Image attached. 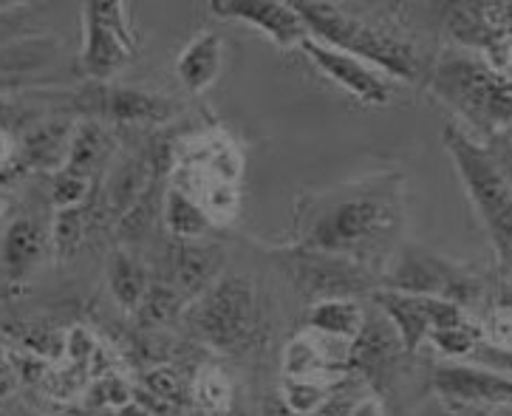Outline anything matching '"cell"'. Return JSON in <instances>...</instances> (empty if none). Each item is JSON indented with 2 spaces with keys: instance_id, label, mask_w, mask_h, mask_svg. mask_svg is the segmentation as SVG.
<instances>
[{
  "instance_id": "1",
  "label": "cell",
  "mask_w": 512,
  "mask_h": 416,
  "mask_svg": "<svg viewBox=\"0 0 512 416\" xmlns=\"http://www.w3.org/2000/svg\"><path fill=\"white\" fill-rule=\"evenodd\" d=\"M405 213V176L399 170H382L323 190H300L292 247L348 258L374 272L397 255Z\"/></svg>"
},
{
  "instance_id": "2",
  "label": "cell",
  "mask_w": 512,
  "mask_h": 416,
  "mask_svg": "<svg viewBox=\"0 0 512 416\" xmlns=\"http://www.w3.org/2000/svg\"><path fill=\"white\" fill-rule=\"evenodd\" d=\"M292 6L298 9L306 32L317 43L363 60L382 71L388 80L408 85L428 80V60L411 37L397 32L394 26L371 23L326 0H295Z\"/></svg>"
},
{
  "instance_id": "3",
  "label": "cell",
  "mask_w": 512,
  "mask_h": 416,
  "mask_svg": "<svg viewBox=\"0 0 512 416\" xmlns=\"http://www.w3.org/2000/svg\"><path fill=\"white\" fill-rule=\"evenodd\" d=\"M428 88L476 142H493L512 125V83L476 51H442L428 68Z\"/></svg>"
},
{
  "instance_id": "4",
  "label": "cell",
  "mask_w": 512,
  "mask_h": 416,
  "mask_svg": "<svg viewBox=\"0 0 512 416\" xmlns=\"http://www.w3.org/2000/svg\"><path fill=\"white\" fill-rule=\"evenodd\" d=\"M450 162L459 173L467 201L490 238L498 269L512 275V184L496 165L490 150L464 131L459 122H447L442 131Z\"/></svg>"
},
{
  "instance_id": "5",
  "label": "cell",
  "mask_w": 512,
  "mask_h": 416,
  "mask_svg": "<svg viewBox=\"0 0 512 416\" xmlns=\"http://www.w3.org/2000/svg\"><path fill=\"white\" fill-rule=\"evenodd\" d=\"M182 323L199 343L224 354L247 349L258 332V298L247 275H221L184 309Z\"/></svg>"
},
{
  "instance_id": "6",
  "label": "cell",
  "mask_w": 512,
  "mask_h": 416,
  "mask_svg": "<svg viewBox=\"0 0 512 416\" xmlns=\"http://www.w3.org/2000/svg\"><path fill=\"white\" fill-rule=\"evenodd\" d=\"M382 289H394L419 298L450 300L456 306H470L481 295L479 278H473L467 269L447 261L436 252L422 247H399L391 269L382 275Z\"/></svg>"
},
{
  "instance_id": "7",
  "label": "cell",
  "mask_w": 512,
  "mask_h": 416,
  "mask_svg": "<svg viewBox=\"0 0 512 416\" xmlns=\"http://www.w3.org/2000/svg\"><path fill=\"white\" fill-rule=\"evenodd\" d=\"M128 3L88 0L83 3V49L80 68L91 83H105L128 66L136 54Z\"/></svg>"
},
{
  "instance_id": "8",
  "label": "cell",
  "mask_w": 512,
  "mask_h": 416,
  "mask_svg": "<svg viewBox=\"0 0 512 416\" xmlns=\"http://www.w3.org/2000/svg\"><path fill=\"white\" fill-rule=\"evenodd\" d=\"M272 255L278 258L289 281L295 283V289L312 306L320 300H354L357 295H371L377 289L374 272L348 261V258L298 250V247H283Z\"/></svg>"
},
{
  "instance_id": "9",
  "label": "cell",
  "mask_w": 512,
  "mask_h": 416,
  "mask_svg": "<svg viewBox=\"0 0 512 416\" xmlns=\"http://www.w3.org/2000/svg\"><path fill=\"white\" fill-rule=\"evenodd\" d=\"M368 298L374 303V309L394 326L405 354H416L430 332L464 323V309L450 300L419 298V295H405V292L382 289V286H377Z\"/></svg>"
},
{
  "instance_id": "10",
  "label": "cell",
  "mask_w": 512,
  "mask_h": 416,
  "mask_svg": "<svg viewBox=\"0 0 512 416\" xmlns=\"http://www.w3.org/2000/svg\"><path fill=\"white\" fill-rule=\"evenodd\" d=\"M430 385L453 414H490L493 408L512 402V377L481 366L442 363L430 371Z\"/></svg>"
},
{
  "instance_id": "11",
  "label": "cell",
  "mask_w": 512,
  "mask_h": 416,
  "mask_svg": "<svg viewBox=\"0 0 512 416\" xmlns=\"http://www.w3.org/2000/svg\"><path fill=\"white\" fill-rule=\"evenodd\" d=\"M80 108L88 111L94 122H111V125H131V128H153L165 125L176 114V105L167 97H156L136 88H119V85L97 83L85 91Z\"/></svg>"
},
{
  "instance_id": "12",
  "label": "cell",
  "mask_w": 512,
  "mask_h": 416,
  "mask_svg": "<svg viewBox=\"0 0 512 416\" xmlns=\"http://www.w3.org/2000/svg\"><path fill=\"white\" fill-rule=\"evenodd\" d=\"M300 51L309 57L314 63V68L331 80L334 85H340L343 91H348L351 97L363 105H374V108H382L388 105L391 97H394V83L377 71L374 66H368L363 60L351 57V54H343V51L329 49L317 40H306Z\"/></svg>"
},
{
  "instance_id": "13",
  "label": "cell",
  "mask_w": 512,
  "mask_h": 416,
  "mask_svg": "<svg viewBox=\"0 0 512 416\" xmlns=\"http://www.w3.org/2000/svg\"><path fill=\"white\" fill-rule=\"evenodd\" d=\"M210 12L218 20H238L249 29L261 32L283 51L300 49L309 40L298 9L283 0H213Z\"/></svg>"
},
{
  "instance_id": "14",
  "label": "cell",
  "mask_w": 512,
  "mask_h": 416,
  "mask_svg": "<svg viewBox=\"0 0 512 416\" xmlns=\"http://www.w3.org/2000/svg\"><path fill=\"white\" fill-rule=\"evenodd\" d=\"M402 343L394 326L374 309L365 315V323L357 340L351 343V371L363 380L368 388H382L391 383L399 360H402Z\"/></svg>"
},
{
  "instance_id": "15",
  "label": "cell",
  "mask_w": 512,
  "mask_h": 416,
  "mask_svg": "<svg viewBox=\"0 0 512 416\" xmlns=\"http://www.w3.org/2000/svg\"><path fill=\"white\" fill-rule=\"evenodd\" d=\"M224 269V250L204 241H173L167 252V275L162 281L182 292L187 303L204 295Z\"/></svg>"
},
{
  "instance_id": "16",
  "label": "cell",
  "mask_w": 512,
  "mask_h": 416,
  "mask_svg": "<svg viewBox=\"0 0 512 416\" xmlns=\"http://www.w3.org/2000/svg\"><path fill=\"white\" fill-rule=\"evenodd\" d=\"M51 252V233L34 218H15L0 235V272L9 281H26Z\"/></svg>"
},
{
  "instance_id": "17",
  "label": "cell",
  "mask_w": 512,
  "mask_h": 416,
  "mask_svg": "<svg viewBox=\"0 0 512 416\" xmlns=\"http://www.w3.org/2000/svg\"><path fill=\"white\" fill-rule=\"evenodd\" d=\"M156 167L148 159V153H133L125 156L105 179V210L114 218L131 213L139 201L156 190Z\"/></svg>"
},
{
  "instance_id": "18",
  "label": "cell",
  "mask_w": 512,
  "mask_h": 416,
  "mask_svg": "<svg viewBox=\"0 0 512 416\" xmlns=\"http://www.w3.org/2000/svg\"><path fill=\"white\" fill-rule=\"evenodd\" d=\"M71 122H40L29 128L26 134L20 136V159L23 167H40V170H63L68 156V145H71V136H74Z\"/></svg>"
},
{
  "instance_id": "19",
  "label": "cell",
  "mask_w": 512,
  "mask_h": 416,
  "mask_svg": "<svg viewBox=\"0 0 512 416\" xmlns=\"http://www.w3.org/2000/svg\"><path fill=\"white\" fill-rule=\"evenodd\" d=\"M224 63V43L213 32H201L176 60V77L190 94H201L218 80V71Z\"/></svg>"
},
{
  "instance_id": "20",
  "label": "cell",
  "mask_w": 512,
  "mask_h": 416,
  "mask_svg": "<svg viewBox=\"0 0 512 416\" xmlns=\"http://www.w3.org/2000/svg\"><path fill=\"white\" fill-rule=\"evenodd\" d=\"M365 315L368 312L357 300H320V303L309 306L306 326H309V332L323 334V337H331V340L354 343L360 329H363Z\"/></svg>"
},
{
  "instance_id": "21",
  "label": "cell",
  "mask_w": 512,
  "mask_h": 416,
  "mask_svg": "<svg viewBox=\"0 0 512 416\" xmlns=\"http://www.w3.org/2000/svg\"><path fill=\"white\" fill-rule=\"evenodd\" d=\"M105 281L114 300L128 309V312H139L142 300L148 295L150 289V275L148 269L142 267L133 255L125 250H114L108 255V264H105Z\"/></svg>"
},
{
  "instance_id": "22",
  "label": "cell",
  "mask_w": 512,
  "mask_h": 416,
  "mask_svg": "<svg viewBox=\"0 0 512 416\" xmlns=\"http://www.w3.org/2000/svg\"><path fill=\"white\" fill-rule=\"evenodd\" d=\"M162 218L173 241H201L215 227L213 218L201 210L199 201H193L173 184H167L162 193Z\"/></svg>"
},
{
  "instance_id": "23",
  "label": "cell",
  "mask_w": 512,
  "mask_h": 416,
  "mask_svg": "<svg viewBox=\"0 0 512 416\" xmlns=\"http://www.w3.org/2000/svg\"><path fill=\"white\" fill-rule=\"evenodd\" d=\"M111 148H114V139L105 131V125L88 119V122L74 128V136H71V145H68V156L63 170L91 179L94 170L100 165H105Z\"/></svg>"
},
{
  "instance_id": "24",
  "label": "cell",
  "mask_w": 512,
  "mask_h": 416,
  "mask_svg": "<svg viewBox=\"0 0 512 416\" xmlns=\"http://www.w3.org/2000/svg\"><path fill=\"white\" fill-rule=\"evenodd\" d=\"M232 397H235V391H232L230 377L221 368H199V374L190 383V400L196 402L201 411H207V414H227L232 408Z\"/></svg>"
},
{
  "instance_id": "25",
  "label": "cell",
  "mask_w": 512,
  "mask_h": 416,
  "mask_svg": "<svg viewBox=\"0 0 512 416\" xmlns=\"http://www.w3.org/2000/svg\"><path fill=\"white\" fill-rule=\"evenodd\" d=\"M187 306H190V303H187V298H184L182 292H176V289L167 286L165 281H153L136 315H139L142 323H148V326H167V323H173V320H182Z\"/></svg>"
},
{
  "instance_id": "26",
  "label": "cell",
  "mask_w": 512,
  "mask_h": 416,
  "mask_svg": "<svg viewBox=\"0 0 512 416\" xmlns=\"http://www.w3.org/2000/svg\"><path fill=\"white\" fill-rule=\"evenodd\" d=\"M337 385L314 383V380H292L283 377L281 385V400L295 411L298 416H312L323 402L329 400V394Z\"/></svg>"
},
{
  "instance_id": "27",
  "label": "cell",
  "mask_w": 512,
  "mask_h": 416,
  "mask_svg": "<svg viewBox=\"0 0 512 416\" xmlns=\"http://www.w3.org/2000/svg\"><path fill=\"white\" fill-rule=\"evenodd\" d=\"M85 238V216L83 207L77 210H60L54 218V227H51V252L57 258H71L74 252L80 250Z\"/></svg>"
},
{
  "instance_id": "28",
  "label": "cell",
  "mask_w": 512,
  "mask_h": 416,
  "mask_svg": "<svg viewBox=\"0 0 512 416\" xmlns=\"http://www.w3.org/2000/svg\"><path fill=\"white\" fill-rule=\"evenodd\" d=\"M142 388L153 394V397H159V400L170 402V405H176V408H187L190 405V385L184 383L182 377H179V371H173V368H153L145 374V383Z\"/></svg>"
},
{
  "instance_id": "29",
  "label": "cell",
  "mask_w": 512,
  "mask_h": 416,
  "mask_svg": "<svg viewBox=\"0 0 512 416\" xmlns=\"http://www.w3.org/2000/svg\"><path fill=\"white\" fill-rule=\"evenodd\" d=\"M430 343L442 351L445 357H470L476 346L481 343V329L470 326L467 320L459 326H447V329H436L430 332Z\"/></svg>"
},
{
  "instance_id": "30",
  "label": "cell",
  "mask_w": 512,
  "mask_h": 416,
  "mask_svg": "<svg viewBox=\"0 0 512 416\" xmlns=\"http://www.w3.org/2000/svg\"><path fill=\"white\" fill-rule=\"evenodd\" d=\"M365 388H368V385H365L357 374H351L348 380H343V383L331 391L329 400L323 402L312 416H354L357 405H360L365 397H371V391H365Z\"/></svg>"
},
{
  "instance_id": "31",
  "label": "cell",
  "mask_w": 512,
  "mask_h": 416,
  "mask_svg": "<svg viewBox=\"0 0 512 416\" xmlns=\"http://www.w3.org/2000/svg\"><path fill=\"white\" fill-rule=\"evenodd\" d=\"M133 400V388L119 374H108L88 385L85 391V405L88 408H125Z\"/></svg>"
},
{
  "instance_id": "32",
  "label": "cell",
  "mask_w": 512,
  "mask_h": 416,
  "mask_svg": "<svg viewBox=\"0 0 512 416\" xmlns=\"http://www.w3.org/2000/svg\"><path fill=\"white\" fill-rule=\"evenodd\" d=\"M88 190H91V179L60 170V173L54 176V196H51V201H54L57 213H60V210H77V207H83V201L88 199Z\"/></svg>"
},
{
  "instance_id": "33",
  "label": "cell",
  "mask_w": 512,
  "mask_h": 416,
  "mask_svg": "<svg viewBox=\"0 0 512 416\" xmlns=\"http://www.w3.org/2000/svg\"><path fill=\"white\" fill-rule=\"evenodd\" d=\"M490 66L496 68L498 74L504 77V80H510L512 83V34H504V37H498L496 43L490 46V49L481 54Z\"/></svg>"
},
{
  "instance_id": "34",
  "label": "cell",
  "mask_w": 512,
  "mask_h": 416,
  "mask_svg": "<svg viewBox=\"0 0 512 416\" xmlns=\"http://www.w3.org/2000/svg\"><path fill=\"white\" fill-rule=\"evenodd\" d=\"M17 167H23V159H20V139L9 128H0V179H6L9 173H15Z\"/></svg>"
},
{
  "instance_id": "35",
  "label": "cell",
  "mask_w": 512,
  "mask_h": 416,
  "mask_svg": "<svg viewBox=\"0 0 512 416\" xmlns=\"http://www.w3.org/2000/svg\"><path fill=\"white\" fill-rule=\"evenodd\" d=\"M17 385H20V374H17L15 357L0 351V400H6Z\"/></svg>"
},
{
  "instance_id": "36",
  "label": "cell",
  "mask_w": 512,
  "mask_h": 416,
  "mask_svg": "<svg viewBox=\"0 0 512 416\" xmlns=\"http://www.w3.org/2000/svg\"><path fill=\"white\" fill-rule=\"evenodd\" d=\"M261 416H298L286 402L281 400V394H269L261 405Z\"/></svg>"
},
{
  "instance_id": "37",
  "label": "cell",
  "mask_w": 512,
  "mask_h": 416,
  "mask_svg": "<svg viewBox=\"0 0 512 416\" xmlns=\"http://www.w3.org/2000/svg\"><path fill=\"white\" fill-rule=\"evenodd\" d=\"M354 416H382V405L374 400V397H365V400L357 405Z\"/></svg>"
},
{
  "instance_id": "38",
  "label": "cell",
  "mask_w": 512,
  "mask_h": 416,
  "mask_svg": "<svg viewBox=\"0 0 512 416\" xmlns=\"http://www.w3.org/2000/svg\"><path fill=\"white\" fill-rule=\"evenodd\" d=\"M12 416H46V414H37V411H29V408H17Z\"/></svg>"
},
{
  "instance_id": "39",
  "label": "cell",
  "mask_w": 512,
  "mask_h": 416,
  "mask_svg": "<svg viewBox=\"0 0 512 416\" xmlns=\"http://www.w3.org/2000/svg\"><path fill=\"white\" fill-rule=\"evenodd\" d=\"M0 213H3V204H0Z\"/></svg>"
}]
</instances>
